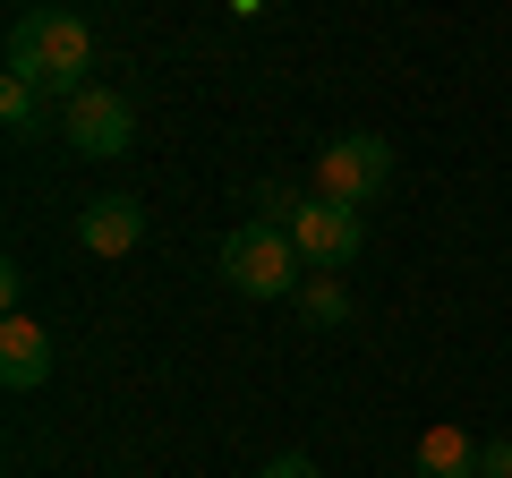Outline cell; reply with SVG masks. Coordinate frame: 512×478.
<instances>
[{
	"instance_id": "9c48e42d",
	"label": "cell",
	"mask_w": 512,
	"mask_h": 478,
	"mask_svg": "<svg viewBox=\"0 0 512 478\" xmlns=\"http://www.w3.org/2000/svg\"><path fill=\"white\" fill-rule=\"evenodd\" d=\"M0 120H9V137H35L43 129V86H35V77L0 69Z\"/></svg>"
},
{
	"instance_id": "6da1fadb",
	"label": "cell",
	"mask_w": 512,
	"mask_h": 478,
	"mask_svg": "<svg viewBox=\"0 0 512 478\" xmlns=\"http://www.w3.org/2000/svg\"><path fill=\"white\" fill-rule=\"evenodd\" d=\"M94 35L77 9H26L18 26H9V77H35L52 103H77V94L94 86Z\"/></svg>"
},
{
	"instance_id": "8992f818",
	"label": "cell",
	"mask_w": 512,
	"mask_h": 478,
	"mask_svg": "<svg viewBox=\"0 0 512 478\" xmlns=\"http://www.w3.org/2000/svg\"><path fill=\"white\" fill-rule=\"evenodd\" d=\"M0 385L9 393H35V385H52V333L35 325V316H0Z\"/></svg>"
},
{
	"instance_id": "52a82bcc",
	"label": "cell",
	"mask_w": 512,
	"mask_h": 478,
	"mask_svg": "<svg viewBox=\"0 0 512 478\" xmlns=\"http://www.w3.org/2000/svg\"><path fill=\"white\" fill-rule=\"evenodd\" d=\"M77 239H86L94 257H128V248L146 239V205H137V197H94V205H77Z\"/></svg>"
},
{
	"instance_id": "30bf717a",
	"label": "cell",
	"mask_w": 512,
	"mask_h": 478,
	"mask_svg": "<svg viewBox=\"0 0 512 478\" xmlns=\"http://www.w3.org/2000/svg\"><path fill=\"white\" fill-rule=\"evenodd\" d=\"M299 316H308L316 333H325V325H350V291H342L333 274H308V282H299Z\"/></svg>"
},
{
	"instance_id": "8fae6325",
	"label": "cell",
	"mask_w": 512,
	"mask_h": 478,
	"mask_svg": "<svg viewBox=\"0 0 512 478\" xmlns=\"http://www.w3.org/2000/svg\"><path fill=\"white\" fill-rule=\"evenodd\" d=\"M478 478H512V436H495V444H478Z\"/></svg>"
},
{
	"instance_id": "4fadbf2b",
	"label": "cell",
	"mask_w": 512,
	"mask_h": 478,
	"mask_svg": "<svg viewBox=\"0 0 512 478\" xmlns=\"http://www.w3.org/2000/svg\"><path fill=\"white\" fill-rule=\"evenodd\" d=\"M231 9H265V0H231Z\"/></svg>"
},
{
	"instance_id": "5b68a950",
	"label": "cell",
	"mask_w": 512,
	"mask_h": 478,
	"mask_svg": "<svg viewBox=\"0 0 512 478\" xmlns=\"http://www.w3.org/2000/svg\"><path fill=\"white\" fill-rule=\"evenodd\" d=\"M291 239H299V257H308L316 274H342V265L367 248V231H359V205H333V197H299Z\"/></svg>"
},
{
	"instance_id": "7a4b0ae2",
	"label": "cell",
	"mask_w": 512,
	"mask_h": 478,
	"mask_svg": "<svg viewBox=\"0 0 512 478\" xmlns=\"http://www.w3.org/2000/svg\"><path fill=\"white\" fill-rule=\"evenodd\" d=\"M214 265L239 299H299V282H308V257H299V239L282 222H239Z\"/></svg>"
},
{
	"instance_id": "ba28073f",
	"label": "cell",
	"mask_w": 512,
	"mask_h": 478,
	"mask_svg": "<svg viewBox=\"0 0 512 478\" xmlns=\"http://www.w3.org/2000/svg\"><path fill=\"white\" fill-rule=\"evenodd\" d=\"M410 478H478V436L470 427H427L419 436V453H410Z\"/></svg>"
},
{
	"instance_id": "7c38bea8",
	"label": "cell",
	"mask_w": 512,
	"mask_h": 478,
	"mask_svg": "<svg viewBox=\"0 0 512 478\" xmlns=\"http://www.w3.org/2000/svg\"><path fill=\"white\" fill-rule=\"evenodd\" d=\"M265 478H325V470H316L308 453H282V461H265Z\"/></svg>"
},
{
	"instance_id": "277c9868",
	"label": "cell",
	"mask_w": 512,
	"mask_h": 478,
	"mask_svg": "<svg viewBox=\"0 0 512 478\" xmlns=\"http://www.w3.org/2000/svg\"><path fill=\"white\" fill-rule=\"evenodd\" d=\"M60 137H69L77 154H128L137 146V111H128V94L120 86H86L77 103H60Z\"/></svg>"
},
{
	"instance_id": "3957f363",
	"label": "cell",
	"mask_w": 512,
	"mask_h": 478,
	"mask_svg": "<svg viewBox=\"0 0 512 478\" xmlns=\"http://www.w3.org/2000/svg\"><path fill=\"white\" fill-rule=\"evenodd\" d=\"M384 188H393V137H376V129L325 137V154H316V197H333V205H376Z\"/></svg>"
}]
</instances>
